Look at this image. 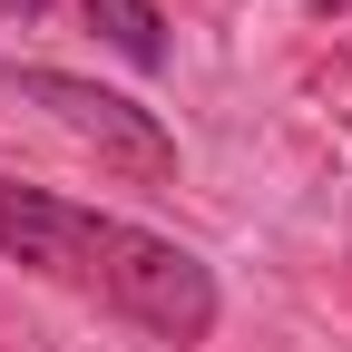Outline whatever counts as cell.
Segmentation results:
<instances>
[{
    "label": "cell",
    "mask_w": 352,
    "mask_h": 352,
    "mask_svg": "<svg viewBox=\"0 0 352 352\" xmlns=\"http://www.w3.org/2000/svg\"><path fill=\"white\" fill-rule=\"evenodd\" d=\"M0 254L88 294V303H108V314H127L138 333H166V342L215 333V274L186 245L127 226V215H98V206H69V196H39V186L0 176Z\"/></svg>",
    "instance_id": "cell-1"
},
{
    "label": "cell",
    "mask_w": 352,
    "mask_h": 352,
    "mask_svg": "<svg viewBox=\"0 0 352 352\" xmlns=\"http://www.w3.org/2000/svg\"><path fill=\"white\" fill-rule=\"evenodd\" d=\"M20 98H39V108L69 127V138H88V147L118 157V166H138V176H176V138H166L138 98H118V88H88V78H69V69H30Z\"/></svg>",
    "instance_id": "cell-2"
},
{
    "label": "cell",
    "mask_w": 352,
    "mask_h": 352,
    "mask_svg": "<svg viewBox=\"0 0 352 352\" xmlns=\"http://www.w3.org/2000/svg\"><path fill=\"white\" fill-rule=\"evenodd\" d=\"M88 20H98V39H108L127 69H166V20H157V0H88Z\"/></svg>",
    "instance_id": "cell-3"
},
{
    "label": "cell",
    "mask_w": 352,
    "mask_h": 352,
    "mask_svg": "<svg viewBox=\"0 0 352 352\" xmlns=\"http://www.w3.org/2000/svg\"><path fill=\"white\" fill-rule=\"evenodd\" d=\"M30 10H39V0H0V20H30Z\"/></svg>",
    "instance_id": "cell-4"
},
{
    "label": "cell",
    "mask_w": 352,
    "mask_h": 352,
    "mask_svg": "<svg viewBox=\"0 0 352 352\" xmlns=\"http://www.w3.org/2000/svg\"><path fill=\"white\" fill-rule=\"evenodd\" d=\"M303 10H314V20H333V10H342V0H303Z\"/></svg>",
    "instance_id": "cell-5"
}]
</instances>
